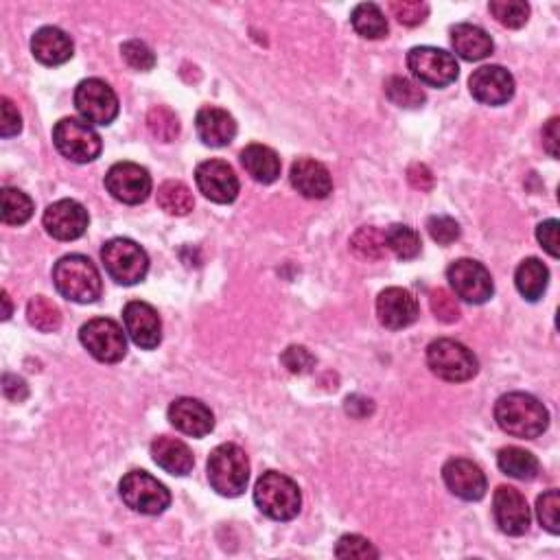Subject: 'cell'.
<instances>
[{"instance_id":"6da1fadb","label":"cell","mask_w":560,"mask_h":560,"mask_svg":"<svg viewBox=\"0 0 560 560\" xmlns=\"http://www.w3.org/2000/svg\"><path fill=\"white\" fill-rule=\"evenodd\" d=\"M495 420L508 436L534 440L550 427V412L532 394L508 392L495 403Z\"/></svg>"},{"instance_id":"7a4b0ae2","label":"cell","mask_w":560,"mask_h":560,"mask_svg":"<svg viewBox=\"0 0 560 560\" xmlns=\"http://www.w3.org/2000/svg\"><path fill=\"white\" fill-rule=\"evenodd\" d=\"M53 283L70 302L77 305H90L101 298L103 283L97 265L84 254H68L62 256L53 267Z\"/></svg>"},{"instance_id":"3957f363","label":"cell","mask_w":560,"mask_h":560,"mask_svg":"<svg viewBox=\"0 0 560 560\" xmlns=\"http://www.w3.org/2000/svg\"><path fill=\"white\" fill-rule=\"evenodd\" d=\"M208 482L221 497H239L250 482V460L239 445H219L206 464Z\"/></svg>"},{"instance_id":"277c9868","label":"cell","mask_w":560,"mask_h":560,"mask_svg":"<svg viewBox=\"0 0 560 560\" xmlns=\"http://www.w3.org/2000/svg\"><path fill=\"white\" fill-rule=\"evenodd\" d=\"M254 504L265 517L274 521H291L298 517L302 508V495L298 484L291 477L267 471L254 486Z\"/></svg>"},{"instance_id":"5b68a950","label":"cell","mask_w":560,"mask_h":560,"mask_svg":"<svg viewBox=\"0 0 560 560\" xmlns=\"http://www.w3.org/2000/svg\"><path fill=\"white\" fill-rule=\"evenodd\" d=\"M101 261H103L105 272L110 274V278L125 287L143 283L149 272L147 252L132 239L119 237V239H110L108 243H103Z\"/></svg>"},{"instance_id":"8992f818","label":"cell","mask_w":560,"mask_h":560,"mask_svg":"<svg viewBox=\"0 0 560 560\" xmlns=\"http://www.w3.org/2000/svg\"><path fill=\"white\" fill-rule=\"evenodd\" d=\"M427 366L442 381L464 383L477 375L480 361H477L471 348L442 337V340H436L427 346Z\"/></svg>"},{"instance_id":"52a82bcc","label":"cell","mask_w":560,"mask_h":560,"mask_svg":"<svg viewBox=\"0 0 560 560\" xmlns=\"http://www.w3.org/2000/svg\"><path fill=\"white\" fill-rule=\"evenodd\" d=\"M119 495L127 508L140 515H162L171 506L169 488L147 471L127 473L119 484Z\"/></svg>"},{"instance_id":"ba28073f","label":"cell","mask_w":560,"mask_h":560,"mask_svg":"<svg viewBox=\"0 0 560 560\" xmlns=\"http://www.w3.org/2000/svg\"><path fill=\"white\" fill-rule=\"evenodd\" d=\"M53 143L64 158L77 162V165L97 160L103 149L101 136L97 134L95 127L86 121L73 119V116H68V119H62L55 125Z\"/></svg>"},{"instance_id":"9c48e42d","label":"cell","mask_w":560,"mask_h":560,"mask_svg":"<svg viewBox=\"0 0 560 560\" xmlns=\"http://www.w3.org/2000/svg\"><path fill=\"white\" fill-rule=\"evenodd\" d=\"M407 68L412 75L429 88H447L460 75V66L455 57L434 46H414L407 53Z\"/></svg>"},{"instance_id":"30bf717a","label":"cell","mask_w":560,"mask_h":560,"mask_svg":"<svg viewBox=\"0 0 560 560\" xmlns=\"http://www.w3.org/2000/svg\"><path fill=\"white\" fill-rule=\"evenodd\" d=\"M79 340L101 364H119L127 355L123 326L110 318H95L81 326Z\"/></svg>"},{"instance_id":"8fae6325","label":"cell","mask_w":560,"mask_h":560,"mask_svg":"<svg viewBox=\"0 0 560 560\" xmlns=\"http://www.w3.org/2000/svg\"><path fill=\"white\" fill-rule=\"evenodd\" d=\"M447 278L453 296L469 302V305H484L495 294L493 276L482 263L473 259L453 261L447 270Z\"/></svg>"},{"instance_id":"7c38bea8","label":"cell","mask_w":560,"mask_h":560,"mask_svg":"<svg viewBox=\"0 0 560 560\" xmlns=\"http://www.w3.org/2000/svg\"><path fill=\"white\" fill-rule=\"evenodd\" d=\"M75 108L86 123L110 125L119 116V97L103 79H84L75 90Z\"/></svg>"},{"instance_id":"4fadbf2b","label":"cell","mask_w":560,"mask_h":560,"mask_svg":"<svg viewBox=\"0 0 560 560\" xmlns=\"http://www.w3.org/2000/svg\"><path fill=\"white\" fill-rule=\"evenodd\" d=\"M105 189L116 202L127 206L143 204L151 193V175L136 162H116L105 175Z\"/></svg>"},{"instance_id":"5bb4252c","label":"cell","mask_w":560,"mask_h":560,"mask_svg":"<svg viewBox=\"0 0 560 560\" xmlns=\"http://www.w3.org/2000/svg\"><path fill=\"white\" fill-rule=\"evenodd\" d=\"M197 189L215 204H232L239 195V178L224 160H206L195 169Z\"/></svg>"},{"instance_id":"9a60e30c","label":"cell","mask_w":560,"mask_h":560,"mask_svg":"<svg viewBox=\"0 0 560 560\" xmlns=\"http://www.w3.org/2000/svg\"><path fill=\"white\" fill-rule=\"evenodd\" d=\"M42 224L57 241H75L86 235L90 217L88 210L75 200H60L44 210Z\"/></svg>"},{"instance_id":"2e32d148","label":"cell","mask_w":560,"mask_h":560,"mask_svg":"<svg viewBox=\"0 0 560 560\" xmlns=\"http://www.w3.org/2000/svg\"><path fill=\"white\" fill-rule=\"evenodd\" d=\"M125 333L143 350H154L162 342V322L158 311L143 300L127 302L123 309Z\"/></svg>"},{"instance_id":"e0dca14e","label":"cell","mask_w":560,"mask_h":560,"mask_svg":"<svg viewBox=\"0 0 560 560\" xmlns=\"http://www.w3.org/2000/svg\"><path fill=\"white\" fill-rule=\"evenodd\" d=\"M469 90L484 105H504L515 97V77L504 66H482L469 77Z\"/></svg>"},{"instance_id":"ac0fdd59","label":"cell","mask_w":560,"mask_h":560,"mask_svg":"<svg viewBox=\"0 0 560 560\" xmlns=\"http://www.w3.org/2000/svg\"><path fill=\"white\" fill-rule=\"evenodd\" d=\"M493 515L499 530L508 536H521L530 528L528 501L512 486H499L493 497Z\"/></svg>"},{"instance_id":"d6986e66","label":"cell","mask_w":560,"mask_h":560,"mask_svg":"<svg viewBox=\"0 0 560 560\" xmlns=\"http://www.w3.org/2000/svg\"><path fill=\"white\" fill-rule=\"evenodd\" d=\"M442 480L455 497L464 501H480L488 488L484 471L466 458H451L442 466Z\"/></svg>"},{"instance_id":"ffe728a7","label":"cell","mask_w":560,"mask_h":560,"mask_svg":"<svg viewBox=\"0 0 560 560\" xmlns=\"http://www.w3.org/2000/svg\"><path fill=\"white\" fill-rule=\"evenodd\" d=\"M379 322L390 331H401L418 320V302L403 287L383 289L377 298Z\"/></svg>"},{"instance_id":"44dd1931","label":"cell","mask_w":560,"mask_h":560,"mask_svg":"<svg viewBox=\"0 0 560 560\" xmlns=\"http://www.w3.org/2000/svg\"><path fill=\"white\" fill-rule=\"evenodd\" d=\"M169 423L186 436L204 438L215 429V416L206 403L184 396L169 405Z\"/></svg>"},{"instance_id":"7402d4cb","label":"cell","mask_w":560,"mask_h":560,"mask_svg":"<svg viewBox=\"0 0 560 560\" xmlns=\"http://www.w3.org/2000/svg\"><path fill=\"white\" fill-rule=\"evenodd\" d=\"M291 186L307 200H326L333 193V178L322 162L298 158L289 173Z\"/></svg>"},{"instance_id":"603a6c76","label":"cell","mask_w":560,"mask_h":560,"mask_svg":"<svg viewBox=\"0 0 560 560\" xmlns=\"http://www.w3.org/2000/svg\"><path fill=\"white\" fill-rule=\"evenodd\" d=\"M195 130L204 145L226 147L237 136V123L226 110L215 108V105H204L195 116Z\"/></svg>"},{"instance_id":"cb8c5ba5","label":"cell","mask_w":560,"mask_h":560,"mask_svg":"<svg viewBox=\"0 0 560 560\" xmlns=\"http://www.w3.org/2000/svg\"><path fill=\"white\" fill-rule=\"evenodd\" d=\"M73 40L57 27H42L31 38V53L44 66H60L73 57Z\"/></svg>"},{"instance_id":"d4e9b609","label":"cell","mask_w":560,"mask_h":560,"mask_svg":"<svg viewBox=\"0 0 560 560\" xmlns=\"http://www.w3.org/2000/svg\"><path fill=\"white\" fill-rule=\"evenodd\" d=\"M151 458L169 475L184 477L193 471L195 458L191 449L182 440L171 436H160L151 442Z\"/></svg>"},{"instance_id":"484cf974","label":"cell","mask_w":560,"mask_h":560,"mask_svg":"<svg viewBox=\"0 0 560 560\" xmlns=\"http://www.w3.org/2000/svg\"><path fill=\"white\" fill-rule=\"evenodd\" d=\"M451 44L453 51L458 53L466 62H480L493 55L495 44L490 35L475 25H455L451 29Z\"/></svg>"},{"instance_id":"4316f807","label":"cell","mask_w":560,"mask_h":560,"mask_svg":"<svg viewBox=\"0 0 560 560\" xmlns=\"http://www.w3.org/2000/svg\"><path fill=\"white\" fill-rule=\"evenodd\" d=\"M241 165L250 178L261 184H274L280 178V158L272 147L252 143L241 151Z\"/></svg>"},{"instance_id":"83f0119b","label":"cell","mask_w":560,"mask_h":560,"mask_svg":"<svg viewBox=\"0 0 560 560\" xmlns=\"http://www.w3.org/2000/svg\"><path fill=\"white\" fill-rule=\"evenodd\" d=\"M547 283H550V270H547L543 261L534 259V256L532 259H525L517 267L515 285L525 300L536 302L539 298H543Z\"/></svg>"},{"instance_id":"f1b7e54d","label":"cell","mask_w":560,"mask_h":560,"mask_svg":"<svg viewBox=\"0 0 560 560\" xmlns=\"http://www.w3.org/2000/svg\"><path fill=\"white\" fill-rule=\"evenodd\" d=\"M497 464L504 475L515 477L521 482H532L541 471V464L536 455L521 447H506L497 453Z\"/></svg>"},{"instance_id":"f546056e","label":"cell","mask_w":560,"mask_h":560,"mask_svg":"<svg viewBox=\"0 0 560 560\" xmlns=\"http://www.w3.org/2000/svg\"><path fill=\"white\" fill-rule=\"evenodd\" d=\"M350 25L366 40H381L390 31L388 20H385L383 11L375 3L357 5L353 9V16H350Z\"/></svg>"},{"instance_id":"4dcf8cb0","label":"cell","mask_w":560,"mask_h":560,"mask_svg":"<svg viewBox=\"0 0 560 560\" xmlns=\"http://www.w3.org/2000/svg\"><path fill=\"white\" fill-rule=\"evenodd\" d=\"M158 206L171 217H186L193 210L195 200L189 186L180 180H167L158 189Z\"/></svg>"},{"instance_id":"1f68e13d","label":"cell","mask_w":560,"mask_h":560,"mask_svg":"<svg viewBox=\"0 0 560 560\" xmlns=\"http://www.w3.org/2000/svg\"><path fill=\"white\" fill-rule=\"evenodd\" d=\"M0 217L7 226H22L33 217V200L18 189H3L0 193Z\"/></svg>"},{"instance_id":"d6a6232c","label":"cell","mask_w":560,"mask_h":560,"mask_svg":"<svg viewBox=\"0 0 560 560\" xmlns=\"http://www.w3.org/2000/svg\"><path fill=\"white\" fill-rule=\"evenodd\" d=\"M385 245L399 261H412L423 250L418 232L403 224H394L385 230Z\"/></svg>"},{"instance_id":"836d02e7","label":"cell","mask_w":560,"mask_h":560,"mask_svg":"<svg viewBox=\"0 0 560 560\" xmlns=\"http://www.w3.org/2000/svg\"><path fill=\"white\" fill-rule=\"evenodd\" d=\"M350 250L359 256L361 261H381L388 245H385V232L375 226H361L353 237H350Z\"/></svg>"},{"instance_id":"e575fe53","label":"cell","mask_w":560,"mask_h":560,"mask_svg":"<svg viewBox=\"0 0 560 560\" xmlns=\"http://www.w3.org/2000/svg\"><path fill=\"white\" fill-rule=\"evenodd\" d=\"M385 97H388L394 105L405 110H416L427 101L425 92L420 86H416L412 79L407 77H390L385 81Z\"/></svg>"},{"instance_id":"d590c367","label":"cell","mask_w":560,"mask_h":560,"mask_svg":"<svg viewBox=\"0 0 560 560\" xmlns=\"http://www.w3.org/2000/svg\"><path fill=\"white\" fill-rule=\"evenodd\" d=\"M27 318L33 329L42 333H55L62 326V311L55 302L44 296H35L27 305Z\"/></svg>"},{"instance_id":"8d00e7d4","label":"cell","mask_w":560,"mask_h":560,"mask_svg":"<svg viewBox=\"0 0 560 560\" xmlns=\"http://www.w3.org/2000/svg\"><path fill=\"white\" fill-rule=\"evenodd\" d=\"M147 127H149L151 136L160 140V143H173V140L180 134L178 116H175V112L169 110L167 105H156V108L149 110Z\"/></svg>"},{"instance_id":"74e56055","label":"cell","mask_w":560,"mask_h":560,"mask_svg":"<svg viewBox=\"0 0 560 560\" xmlns=\"http://www.w3.org/2000/svg\"><path fill=\"white\" fill-rule=\"evenodd\" d=\"M488 9L499 25L508 29H521L530 18V5L523 0H493Z\"/></svg>"},{"instance_id":"f35d334b","label":"cell","mask_w":560,"mask_h":560,"mask_svg":"<svg viewBox=\"0 0 560 560\" xmlns=\"http://www.w3.org/2000/svg\"><path fill=\"white\" fill-rule=\"evenodd\" d=\"M536 517H539L541 525L550 534L560 532V495L556 488L547 490L536 501Z\"/></svg>"},{"instance_id":"ab89813d","label":"cell","mask_w":560,"mask_h":560,"mask_svg":"<svg viewBox=\"0 0 560 560\" xmlns=\"http://www.w3.org/2000/svg\"><path fill=\"white\" fill-rule=\"evenodd\" d=\"M337 558H379V550L359 534H346L335 545Z\"/></svg>"},{"instance_id":"60d3db41","label":"cell","mask_w":560,"mask_h":560,"mask_svg":"<svg viewBox=\"0 0 560 560\" xmlns=\"http://www.w3.org/2000/svg\"><path fill=\"white\" fill-rule=\"evenodd\" d=\"M392 16L405 27L423 25L429 16V5L418 3V0H392L390 3Z\"/></svg>"},{"instance_id":"b9f144b4","label":"cell","mask_w":560,"mask_h":560,"mask_svg":"<svg viewBox=\"0 0 560 560\" xmlns=\"http://www.w3.org/2000/svg\"><path fill=\"white\" fill-rule=\"evenodd\" d=\"M429 305H431V311H434V315H436V320L445 322V324L458 322L460 315H462L458 300H455V296L451 294V291H447V289H434V291H431Z\"/></svg>"},{"instance_id":"7bdbcfd3","label":"cell","mask_w":560,"mask_h":560,"mask_svg":"<svg viewBox=\"0 0 560 560\" xmlns=\"http://www.w3.org/2000/svg\"><path fill=\"white\" fill-rule=\"evenodd\" d=\"M121 55H123V60L127 62V66L134 68V70H140V73H147V70L156 66L154 51H151L149 46L145 42H140V40L125 42L121 46Z\"/></svg>"},{"instance_id":"ee69618b","label":"cell","mask_w":560,"mask_h":560,"mask_svg":"<svg viewBox=\"0 0 560 560\" xmlns=\"http://www.w3.org/2000/svg\"><path fill=\"white\" fill-rule=\"evenodd\" d=\"M429 237L440 245H451L460 239V224L447 215H434L427 221Z\"/></svg>"},{"instance_id":"f6af8a7d","label":"cell","mask_w":560,"mask_h":560,"mask_svg":"<svg viewBox=\"0 0 560 560\" xmlns=\"http://www.w3.org/2000/svg\"><path fill=\"white\" fill-rule=\"evenodd\" d=\"M283 366L291 375H307L311 368H315V357L309 353L305 346H289L283 355H280Z\"/></svg>"},{"instance_id":"bcb514c9","label":"cell","mask_w":560,"mask_h":560,"mask_svg":"<svg viewBox=\"0 0 560 560\" xmlns=\"http://www.w3.org/2000/svg\"><path fill=\"white\" fill-rule=\"evenodd\" d=\"M0 110H3V119H0V136L11 138L20 134L22 130V116L18 108L7 97L0 99Z\"/></svg>"},{"instance_id":"7dc6e473","label":"cell","mask_w":560,"mask_h":560,"mask_svg":"<svg viewBox=\"0 0 560 560\" xmlns=\"http://www.w3.org/2000/svg\"><path fill=\"white\" fill-rule=\"evenodd\" d=\"M558 228L560 224L556 219H547L543 224L536 228V239L545 248V252L552 256V259H558Z\"/></svg>"},{"instance_id":"c3c4849f","label":"cell","mask_w":560,"mask_h":560,"mask_svg":"<svg viewBox=\"0 0 560 560\" xmlns=\"http://www.w3.org/2000/svg\"><path fill=\"white\" fill-rule=\"evenodd\" d=\"M407 180H410V184L414 186V189L418 191H431L434 189V173L429 171L427 165H420V162H416V165H412L410 169H407Z\"/></svg>"},{"instance_id":"681fc988","label":"cell","mask_w":560,"mask_h":560,"mask_svg":"<svg viewBox=\"0 0 560 560\" xmlns=\"http://www.w3.org/2000/svg\"><path fill=\"white\" fill-rule=\"evenodd\" d=\"M3 392H5L7 399L14 401V403H22L29 396V388H27L25 379H20L16 375H5Z\"/></svg>"},{"instance_id":"f907efd6","label":"cell","mask_w":560,"mask_h":560,"mask_svg":"<svg viewBox=\"0 0 560 560\" xmlns=\"http://www.w3.org/2000/svg\"><path fill=\"white\" fill-rule=\"evenodd\" d=\"M346 412L353 416V418H368L372 412H375V403H372L370 399H366V396H348L346 399Z\"/></svg>"},{"instance_id":"816d5d0a","label":"cell","mask_w":560,"mask_h":560,"mask_svg":"<svg viewBox=\"0 0 560 560\" xmlns=\"http://www.w3.org/2000/svg\"><path fill=\"white\" fill-rule=\"evenodd\" d=\"M558 119L554 116V119H550L545 123L543 127V147L547 154H550L552 158H558V143H560V134H558Z\"/></svg>"},{"instance_id":"f5cc1de1","label":"cell","mask_w":560,"mask_h":560,"mask_svg":"<svg viewBox=\"0 0 560 560\" xmlns=\"http://www.w3.org/2000/svg\"><path fill=\"white\" fill-rule=\"evenodd\" d=\"M3 302H5L3 320H9V318H11V302H9V294H7V291H3Z\"/></svg>"}]
</instances>
